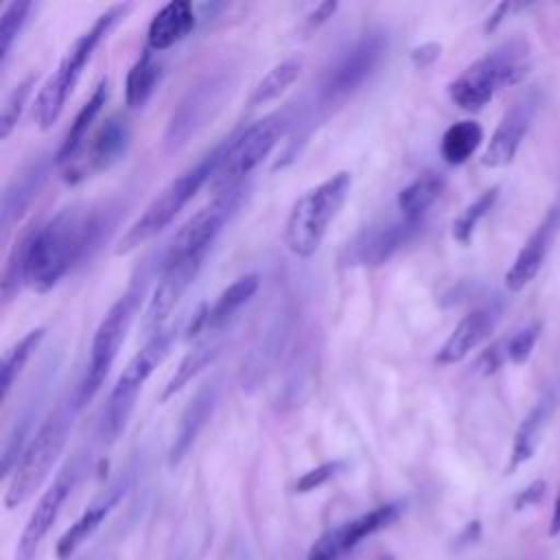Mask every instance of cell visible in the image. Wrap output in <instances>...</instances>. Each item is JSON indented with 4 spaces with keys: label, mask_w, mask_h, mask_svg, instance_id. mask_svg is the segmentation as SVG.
<instances>
[{
    "label": "cell",
    "mask_w": 560,
    "mask_h": 560,
    "mask_svg": "<svg viewBox=\"0 0 560 560\" xmlns=\"http://www.w3.org/2000/svg\"><path fill=\"white\" fill-rule=\"evenodd\" d=\"M74 411L77 407L59 402L55 411L35 431L11 475V481L4 492V508L13 510L22 505L44 483V479L48 477L66 446Z\"/></svg>",
    "instance_id": "cell-6"
},
{
    "label": "cell",
    "mask_w": 560,
    "mask_h": 560,
    "mask_svg": "<svg viewBox=\"0 0 560 560\" xmlns=\"http://www.w3.org/2000/svg\"><path fill=\"white\" fill-rule=\"evenodd\" d=\"M337 2H319L306 18H304V31H313L317 26H322L328 18H332V13L337 11Z\"/></svg>",
    "instance_id": "cell-43"
},
{
    "label": "cell",
    "mask_w": 560,
    "mask_h": 560,
    "mask_svg": "<svg viewBox=\"0 0 560 560\" xmlns=\"http://www.w3.org/2000/svg\"><path fill=\"white\" fill-rule=\"evenodd\" d=\"M560 234V206H551L540 223L534 228V232L527 236L525 245L521 247V252L516 254L514 262L510 265V269L505 271V287L508 291L516 293L521 289H525L540 271L556 236Z\"/></svg>",
    "instance_id": "cell-16"
},
{
    "label": "cell",
    "mask_w": 560,
    "mask_h": 560,
    "mask_svg": "<svg viewBox=\"0 0 560 560\" xmlns=\"http://www.w3.org/2000/svg\"><path fill=\"white\" fill-rule=\"evenodd\" d=\"M74 477H77L74 466L63 468L57 475V479L48 486V490L39 497V501H37L35 510L31 512V516H28L24 529H22V536L15 545V558L13 560H35L42 540L46 538L50 525L55 523L63 501L68 499V494L74 486Z\"/></svg>",
    "instance_id": "cell-15"
},
{
    "label": "cell",
    "mask_w": 560,
    "mask_h": 560,
    "mask_svg": "<svg viewBox=\"0 0 560 560\" xmlns=\"http://www.w3.org/2000/svg\"><path fill=\"white\" fill-rule=\"evenodd\" d=\"M440 50H442V46H440L438 42L420 44V46H416V48L411 50V63L422 70V68L431 66V63L440 57Z\"/></svg>",
    "instance_id": "cell-42"
},
{
    "label": "cell",
    "mask_w": 560,
    "mask_h": 560,
    "mask_svg": "<svg viewBox=\"0 0 560 560\" xmlns=\"http://www.w3.org/2000/svg\"><path fill=\"white\" fill-rule=\"evenodd\" d=\"M343 468V462H326V464H319L317 468L304 472L298 481H295V492H311L324 483H328L332 477H337V472H341Z\"/></svg>",
    "instance_id": "cell-38"
},
{
    "label": "cell",
    "mask_w": 560,
    "mask_h": 560,
    "mask_svg": "<svg viewBox=\"0 0 560 560\" xmlns=\"http://www.w3.org/2000/svg\"><path fill=\"white\" fill-rule=\"evenodd\" d=\"M175 339H177V328L166 326L153 337H149L147 343L129 359V363L120 372L109 394V400L101 420V438L105 442H114L120 435L140 387L153 374V370L166 359Z\"/></svg>",
    "instance_id": "cell-8"
},
{
    "label": "cell",
    "mask_w": 560,
    "mask_h": 560,
    "mask_svg": "<svg viewBox=\"0 0 560 560\" xmlns=\"http://www.w3.org/2000/svg\"><path fill=\"white\" fill-rule=\"evenodd\" d=\"M33 88H35V74H28L18 85H13L11 92L4 96L2 109H0V138L2 140H7L9 133L13 131V127L18 125Z\"/></svg>",
    "instance_id": "cell-36"
},
{
    "label": "cell",
    "mask_w": 560,
    "mask_h": 560,
    "mask_svg": "<svg viewBox=\"0 0 560 560\" xmlns=\"http://www.w3.org/2000/svg\"><path fill=\"white\" fill-rule=\"evenodd\" d=\"M223 90H225V79L221 77H208L206 81L190 88V92L182 98V103L171 116V122L166 129V144L175 149L184 144L197 131V127H201L203 120L212 114V109L223 96Z\"/></svg>",
    "instance_id": "cell-17"
},
{
    "label": "cell",
    "mask_w": 560,
    "mask_h": 560,
    "mask_svg": "<svg viewBox=\"0 0 560 560\" xmlns=\"http://www.w3.org/2000/svg\"><path fill=\"white\" fill-rule=\"evenodd\" d=\"M258 284H260L258 273L241 276L232 284H228L217 295L212 306H208V324H206V328L208 330H217V328L225 326L254 298V293L258 291Z\"/></svg>",
    "instance_id": "cell-26"
},
{
    "label": "cell",
    "mask_w": 560,
    "mask_h": 560,
    "mask_svg": "<svg viewBox=\"0 0 560 560\" xmlns=\"http://www.w3.org/2000/svg\"><path fill=\"white\" fill-rule=\"evenodd\" d=\"M529 68L532 48L527 39L512 37L466 66L448 83V98L466 112H479L499 90L521 83Z\"/></svg>",
    "instance_id": "cell-2"
},
{
    "label": "cell",
    "mask_w": 560,
    "mask_h": 560,
    "mask_svg": "<svg viewBox=\"0 0 560 560\" xmlns=\"http://www.w3.org/2000/svg\"><path fill=\"white\" fill-rule=\"evenodd\" d=\"M556 402H558V394L556 389H547L540 394V398L532 405V409L525 413V418L521 420L516 433H514V442H512V451H510V459H508V472H514L521 464H525L538 448L540 438L549 424V420L553 418L556 411Z\"/></svg>",
    "instance_id": "cell-21"
},
{
    "label": "cell",
    "mask_w": 560,
    "mask_h": 560,
    "mask_svg": "<svg viewBox=\"0 0 560 560\" xmlns=\"http://www.w3.org/2000/svg\"><path fill=\"white\" fill-rule=\"evenodd\" d=\"M442 190H444V175L438 171H424L398 192L396 206L400 210V217L407 221L422 223V217L435 203Z\"/></svg>",
    "instance_id": "cell-24"
},
{
    "label": "cell",
    "mask_w": 560,
    "mask_h": 560,
    "mask_svg": "<svg viewBox=\"0 0 560 560\" xmlns=\"http://www.w3.org/2000/svg\"><path fill=\"white\" fill-rule=\"evenodd\" d=\"M387 52V33L368 31L348 44L324 70L317 98L324 107H332L352 96L381 66Z\"/></svg>",
    "instance_id": "cell-9"
},
{
    "label": "cell",
    "mask_w": 560,
    "mask_h": 560,
    "mask_svg": "<svg viewBox=\"0 0 560 560\" xmlns=\"http://www.w3.org/2000/svg\"><path fill=\"white\" fill-rule=\"evenodd\" d=\"M418 228L420 223L407 221L402 217L398 221H389L387 225L374 228L361 234L359 241L352 245V260L368 267H378L387 262L402 245H407Z\"/></svg>",
    "instance_id": "cell-20"
},
{
    "label": "cell",
    "mask_w": 560,
    "mask_h": 560,
    "mask_svg": "<svg viewBox=\"0 0 560 560\" xmlns=\"http://www.w3.org/2000/svg\"><path fill=\"white\" fill-rule=\"evenodd\" d=\"M540 322H529L523 328H518L514 335L505 337V346H508V361L521 365L529 359V354L534 352V346L540 337Z\"/></svg>",
    "instance_id": "cell-37"
},
{
    "label": "cell",
    "mask_w": 560,
    "mask_h": 560,
    "mask_svg": "<svg viewBox=\"0 0 560 560\" xmlns=\"http://www.w3.org/2000/svg\"><path fill=\"white\" fill-rule=\"evenodd\" d=\"M499 197V186H492L488 190H483L479 197H475L459 214L457 219L453 221V238L462 245H468L472 234H475V228L479 225V221L492 210L494 201Z\"/></svg>",
    "instance_id": "cell-34"
},
{
    "label": "cell",
    "mask_w": 560,
    "mask_h": 560,
    "mask_svg": "<svg viewBox=\"0 0 560 560\" xmlns=\"http://www.w3.org/2000/svg\"><path fill=\"white\" fill-rule=\"evenodd\" d=\"M197 24L195 7L188 0L166 2L149 22L147 48L153 52L166 50L182 42Z\"/></svg>",
    "instance_id": "cell-22"
},
{
    "label": "cell",
    "mask_w": 560,
    "mask_h": 560,
    "mask_svg": "<svg viewBox=\"0 0 560 560\" xmlns=\"http://www.w3.org/2000/svg\"><path fill=\"white\" fill-rule=\"evenodd\" d=\"M545 490H547V483H545L542 479L532 481L529 486H525V488L516 494V499H514V510H525V508L538 503V501L542 499Z\"/></svg>",
    "instance_id": "cell-41"
},
{
    "label": "cell",
    "mask_w": 560,
    "mask_h": 560,
    "mask_svg": "<svg viewBox=\"0 0 560 560\" xmlns=\"http://www.w3.org/2000/svg\"><path fill=\"white\" fill-rule=\"evenodd\" d=\"M508 361V346H505V339H499V341H494L492 346H488L481 354H479V359H477V363H475V370L481 374V376H490V374H494L497 370H501V365Z\"/></svg>",
    "instance_id": "cell-40"
},
{
    "label": "cell",
    "mask_w": 560,
    "mask_h": 560,
    "mask_svg": "<svg viewBox=\"0 0 560 560\" xmlns=\"http://www.w3.org/2000/svg\"><path fill=\"white\" fill-rule=\"evenodd\" d=\"M398 505L396 503H387V505H381L354 521H348L343 523L339 529V536H341V545L346 551L354 549L363 538L372 536L374 532L392 525L396 518H398Z\"/></svg>",
    "instance_id": "cell-33"
},
{
    "label": "cell",
    "mask_w": 560,
    "mask_h": 560,
    "mask_svg": "<svg viewBox=\"0 0 560 560\" xmlns=\"http://www.w3.org/2000/svg\"><path fill=\"white\" fill-rule=\"evenodd\" d=\"M348 551L341 545L339 529L324 534L308 551V560H341Z\"/></svg>",
    "instance_id": "cell-39"
},
{
    "label": "cell",
    "mask_w": 560,
    "mask_h": 560,
    "mask_svg": "<svg viewBox=\"0 0 560 560\" xmlns=\"http://www.w3.org/2000/svg\"><path fill=\"white\" fill-rule=\"evenodd\" d=\"M35 11V4L24 0V2H9L2 11L0 18V68L7 66L11 48L15 44V39L20 37L24 24L28 22L31 13Z\"/></svg>",
    "instance_id": "cell-35"
},
{
    "label": "cell",
    "mask_w": 560,
    "mask_h": 560,
    "mask_svg": "<svg viewBox=\"0 0 560 560\" xmlns=\"http://www.w3.org/2000/svg\"><path fill=\"white\" fill-rule=\"evenodd\" d=\"M221 352V346L214 343V341H203L199 346H195L182 361L179 365L175 368L173 376L168 378V383L164 385L162 394H160V400L166 402L171 396H175L179 389H184L203 368H208L217 354Z\"/></svg>",
    "instance_id": "cell-30"
},
{
    "label": "cell",
    "mask_w": 560,
    "mask_h": 560,
    "mask_svg": "<svg viewBox=\"0 0 560 560\" xmlns=\"http://www.w3.org/2000/svg\"><path fill=\"white\" fill-rule=\"evenodd\" d=\"M129 140H131V129L125 116L114 114L105 118L103 125L90 138V144H85L79 158L63 168L66 179L74 184L90 177L92 173L107 171L118 160H122V155L129 149Z\"/></svg>",
    "instance_id": "cell-12"
},
{
    "label": "cell",
    "mask_w": 560,
    "mask_h": 560,
    "mask_svg": "<svg viewBox=\"0 0 560 560\" xmlns=\"http://www.w3.org/2000/svg\"><path fill=\"white\" fill-rule=\"evenodd\" d=\"M212 402H214V389L212 387H203L195 398L192 402L188 405V409L184 411L182 416V422H179V429H177V435H175V442L168 451V464L171 466H177L184 455L190 451L195 438L199 435L201 427L206 424L208 416H210V409H212Z\"/></svg>",
    "instance_id": "cell-25"
},
{
    "label": "cell",
    "mask_w": 560,
    "mask_h": 560,
    "mask_svg": "<svg viewBox=\"0 0 560 560\" xmlns=\"http://www.w3.org/2000/svg\"><path fill=\"white\" fill-rule=\"evenodd\" d=\"M26 232V287L50 291L66 271L96 243L101 219L83 206H68L52 219L31 225Z\"/></svg>",
    "instance_id": "cell-1"
},
{
    "label": "cell",
    "mask_w": 560,
    "mask_h": 560,
    "mask_svg": "<svg viewBox=\"0 0 560 560\" xmlns=\"http://www.w3.org/2000/svg\"><path fill=\"white\" fill-rule=\"evenodd\" d=\"M50 160L48 155L31 158L26 164H22L11 182L7 184L2 192V208H0V225L7 232L31 206V201L37 197L46 175H48Z\"/></svg>",
    "instance_id": "cell-18"
},
{
    "label": "cell",
    "mask_w": 560,
    "mask_h": 560,
    "mask_svg": "<svg viewBox=\"0 0 560 560\" xmlns=\"http://www.w3.org/2000/svg\"><path fill=\"white\" fill-rule=\"evenodd\" d=\"M510 2H501V4H497L494 7V11L488 15V20H486V31L490 33V31H494L499 24H501V20L505 18V13L510 11Z\"/></svg>",
    "instance_id": "cell-44"
},
{
    "label": "cell",
    "mask_w": 560,
    "mask_h": 560,
    "mask_svg": "<svg viewBox=\"0 0 560 560\" xmlns=\"http://www.w3.org/2000/svg\"><path fill=\"white\" fill-rule=\"evenodd\" d=\"M302 72V61L291 57V59H284L280 63H276L249 92V107H258V105H265L269 101H276L280 94H284L291 83L300 77Z\"/></svg>",
    "instance_id": "cell-31"
},
{
    "label": "cell",
    "mask_w": 560,
    "mask_h": 560,
    "mask_svg": "<svg viewBox=\"0 0 560 560\" xmlns=\"http://www.w3.org/2000/svg\"><path fill=\"white\" fill-rule=\"evenodd\" d=\"M228 140L214 147L210 153H206L199 162H195L190 168L179 173L175 179H171L153 199L151 203L142 210V214L129 225V230L122 234L118 241L116 254H127L147 241H151L158 232H162L177 214L179 210L197 195V190L206 184L212 182L223 153H225Z\"/></svg>",
    "instance_id": "cell-3"
},
{
    "label": "cell",
    "mask_w": 560,
    "mask_h": 560,
    "mask_svg": "<svg viewBox=\"0 0 560 560\" xmlns=\"http://www.w3.org/2000/svg\"><path fill=\"white\" fill-rule=\"evenodd\" d=\"M479 534H481V525H479L477 521H472V523H468L466 529L457 536V545H459V547H466V545L475 542V540L479 538Z\"/></svg>",
    "instance_id": "cell-45"
},
{
    "label": "cell",
    "mask_w": 560,
    "mask_h": 560,
    "mask_svg": "<svg viewBox=\"0 0 560 560\" xmlns=\"http://www.w3.org/2000/svg\"><path fill=\"white\" fill-rule=\"evenodd\" d=\"M112 503H98L88 508L57 540L55 547V556L57 560H70L72 553L96 532V527L103 523V518L107 516Z\"/></svg>",
    "instance_id": "cell-32"
},
{
    "label": "cell",
    "mask_w": 560,
    "mask_h": 560,
    "mask_svg": "<svg viewBox=\"0 0 560 560\" xmlns=\"http://www.w3.org/2000/svg\"><path fill=\"white\" fill-rule=\"evenodd\" d=\"M289 125L287 114H269L252 125H247L238 136L228 140L223 160L212 177V188L217 195L241 188L245 177L273 151Z\"/></svg>",
    "instance_id": "cell-10"
},
{
    "label": "cell",
    "mask_w": 560,
    "mask_h": 560,
    "mask_svg": "<svg viewBox=\"0 0 560 560\" xmlns=\"http://www.w3.org/2000/svg\"><path fill=\"white\" fill-rule=\"evenodd\" d=\"M142 293H144V284H138V280H133L129 284V289L109 306V311L101 319V324H98V328L92 337L90 363H88L85 376H83V381L79 385V392H77V407L79 409L96 396L103 381L107 378L109 368H112L114 359L118 357V350H120V346L127 337V330L133 322V315L138 311Z\"/></svg>",
    "instance_id": "cell-7"
},
{
    "label": "cell",
    "mask_w": 560,
    "mask_h": 560,
    "mask_svg": "<svg viewBox=\"0 0 560 560\" xmlns=\"http://www.w3.org/2000/svg\"><path fill=\"white\" fill-rule=\"evenodd\" d=\"M241 192H243V186L214 195V199L208 206L199 208L168 241L166 252L162 256V267H168L184 258L206 256L217 234L223 230L225 221L236 210L241 201Z\"/></svg>",
    "instance_id": "cell-11"
},
{
    "label": "cell",
    "mask_w": 560,
    "mask_h": 560,
    "mask_svg": "<svg viewBox=\"0 0 560 560\" xmlns=\"http://www.w3.org/2000/svg\"><path fill=\"white\" fill-rule=\"evenodd\" d=\"M536 107H538L536 90L525 92L521 98H516L510 105V109L503 114L501 122L497 125L490 142L481 155L483 166L501 168V166H508L516 158V151L532 125Z\"/></svg>",
    "instance_id": "cell-14"
},
{
    "label": "cell",
    "mask_w": 560,
    "mask_h": 560,
    "mask_svg": "<svg viewBox=\"0 0 560 560\" xmlns=\"http://www.w3.org/2000/svg\"><path fill=\"white\" fill-rule=\"evenodd\" d=\"M206 256H192L184 258L179 262H173L168 267H162V273L158 278V284L153 287V293L147 302L144 315H142V330L153 337L162 328H166V319L171 317L173 308L186 293V289L197 278Z\"/></svg>",
    "instance_id": "cell-13"
},
{
    "label": "cell",
    "mask_w": 560,
    "mask_h": 560,
    "mask_svg": "<svg viewBox=\"0 0 560 560\" xmlns=\"http://www.w3.org/2000/svg\"><path fill=\"white\" fill-rule=\"evenodd\" d=\"M558 534H560V492L556 497L553 514H551V521H549V536H558Z\"/></svg>",
    "instance_id": "cell-46"
},
{
    "label": "cell",
    "mask_w": 560,
    "mask_h": 560,
    "mask_svg": "<svg viewBox=\"0 0 560 560\" xmlns=\"http://www.w3.org/2000/svg\"><path fill=\"white\" fill-rule=\"evenodd\" d=\"M481 140H483V129L479 122H475V120L453 122L440 140V155L444 158L446 164L459 166L468 158H472V153L479 149Z\"/></svg>",
    "instance_id": "cell-28"
},
{
    "label": "cell",
    "mask_w": 560,
    "mask_h": 560,
    "mask_svg": "<svg viewBox=\"0 0 560 560\" xmlns=\"http://www.w3.org/2000/svg\"><path fill=\"white\" fill-rule=\"evenodd\" d=\"M499 311L494 306H481L464 315L451 335L444 339L435 354V363L453 365L459 363L472 348H477L494 328Z\"/></svg>",
    "instance_id": "cell-19"
},
{
    "label": "cell",
    "mask_w": 560,
    "mask_h": 560,
    "mask_svg": "<svg viewBox=\"0 0 560 560\" xmlns=\"http://www.w3.org/2000/svg\"><path fill=\"white\" fill-rule=\"evenodd\" d=\"M107 96H109V81L107 79H101L98 85L94 88V92L90 94V98L81 105V109L77 112V116L72 118L68 131H66V138L59 147V151L55 153V164H59L61 168L70 166L79 153L83 151L85 142H88V133L96 120V116L101 114L103 105L107 103Z\"/></svg>",
    "instance_id": "cell-23"
},
{
    "label": "cell",
    "mask_w": 560,
    "mask_h": 560,
    "mask_svg": "<svg viewBox=\"0 0 560 560\" xmlns=\"http://www.w3.org/2000/svg\"><path fill=\"white\" fill-rule=\"evenodd\" d=\"M131 4H112L105 13H101L88 31H83L66 50L63 59L59 61L57 70L46 79V83L39 88L35 105H33V118L42 129H48L61 114L66 98L70 96L81 70L90 61L96 46L109 35V31L129 13Z\"/></svg>",
    "instance_id": "cell-4"
},
{
    "label": "cell",
    "mask_w": 560,
    "mask_h": 560,
    "mask_svg": "<svg viewBox=\"0 0 560 560\" xmlns=\"http://www.w3.org/2000/svg\"><path fill=\"white\" fill-rule=\"evenodd\" d=\"M160 74H162V66L155 61L153 50L144 48L142 55L131 63L125 77V103L129 109H138L151 98L160 81Z\"/></svg>",
    "instance_id": "cell-27"
},
{
    "label": "cell",
    "mask_w": 560,
    "mask_h": 560,
    "mask_svg": "<svg viewBox=\"0 0 560 560\" xmlns=\"http://www.w3.org/2000/svg\"><path fill=\"white\" fill-rule=\"evenodd\" d=\"M350 186L352 173L339 171L298 197L284 225V243L291 254L308 258L319 249L330 223L346 203Z\"/></svg>",
    "instance_id": "cell-5"
},
{
    "label": "cell",
    "mask_w": 560,
    "mask_h": 560,
    "mask_svg": "<svg viewBox=\"0 0 560 560\" xmlns=\"http://www.w3.org/2000/svg\"><path fill=\"white\" fill-rule=\"evenodd\" d=\"M44 335H46L44 328H33V330H28L22 339H18V341L4 352L2 363H0V389H2L0 400H2V402H7V398H9V394H11V389H13L15 381H18V376L22 374V370H24V365L28 363L31 354L39 348Z\"/></svg>",
    "instance_id": "cell-29"
}]
</instances>
